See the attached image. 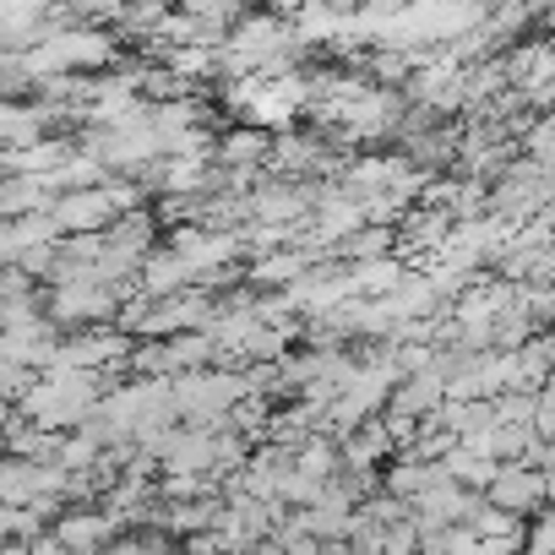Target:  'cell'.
Instances as JSON below:
<instances>
[{"label": "cell", "instance_id": "1", "mask_svg": "<svg viewBox=\"0 0 555 555\" xmlns=\"http://www.w3.org/2000/svg\"><path fill=\"white\" fill-rule=\"evenodd\" d=\"M50 539L61 550H72V555H99L115 539V517L104 506H77V512H61L55 517V533Z\"/></svg>", "mask_w": 555, "mask_h": 555}, {"label": "cell", "instance_id": "2", "mask_svg": "<svg viewBox=\"0 0 555 555\" xmlns=\"http://www.w3.org/2000/svg\"><path fill=\"white\" fill-rule=\"evenodd\" d=\"M218 158H223V169H256L261 158H272V142L261 131H229L218 142Z\"/></svg>", "mask_w": 555, "mask_h": 555}, {"label": "cell", "instance_id": "3", "mask_svg": "<svg viewBox=\"0 0 555 555\" xmlns=\"http://www.w3.org/2000/svg\"><path fill=\"white\" fill-rule=\"evenodd\" d=\"M495 495H501L506 506H522V501L533 495V479H522V474H506V479L495 485Z\"/></svg>", "mask_w": 555, "mask_h": 555}, {"label": "cell", "instance_id": "4", "mask_svg": "<svg viewBox=\"0 0 555 555\" xmlns=\"http://www.w3.org/2000/svg\"><path fill=\"white\" fill-rule=\"evenodd\" d=\"M382 245H387V234H354L344 250H349V256H376Z\"/></svg>", "mask_w": 555, "mask_h": 555}, {"label": "cell", "instance_id": "5", "mask_svg": "<svg viewBox=\"0 0 555 555\" xmlns=\"http://www.w3.org/2000/svg\"><path fill=\"white\" fill-rule=\"evenodd\" d=\"M0 169H7V153H0ZM0 180H7V175H0Z\"/></svg>", "mask_w": 555, "mask_h": 555}]
</instances>
